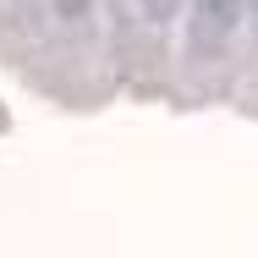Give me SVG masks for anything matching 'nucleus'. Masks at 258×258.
Listing matches in <instances>:
<instances>
[{
    "label": "nucleus",
    "mask_w": 258,
    "mask_h": 258,
    "mask_svg": "<svg viewBox=\"0 0 258 258\" xmlns=\"http://www.w3.org/2000/svg\"><path fill=\"white\" fill-rule=\"evenodd\" d=\"M242 11H247V0H192V33H198V44L225 39L242 22Z\"/></svg>",
    "instance_id": "f257e3e1"
},
{
    "label": "nucleus",
    "mask_w": 258,
    "mask_h": 258,
    "mask_svg": "<svg viewBox=\"0 0 258 258\" xmlns=\"http://www.w3.org/2000/svg\"><path fill=\"white\" fill-rule=\"evenodd\" d=\"M170 6H176V0H132V11H138L143 22H159V17H170Z\"/></svg>",
    "instance_id": "f03ea898"
},
{
    "label": "nucleus",
    "mask_w": 258,
    "mask_h": 258,
    "mask_svg": "<svg viewBox=\"0 0 258 258\" xmlns=\"http://www.w3.org/2000/svg\"><path fill=\"white\" fill-rule=\"evenodd\" d=\"M55 6H60V17H83V11L94 6V0H55Z\"/></svg>",
    "instance_id": "7ed1b4c3"
}]
</instances>
